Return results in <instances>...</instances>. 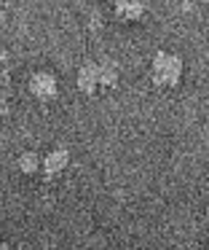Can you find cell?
Returning a JSON list of instances; mask_svg holds the SVG:
<instances>
[{"mask_svg": "<svg viewBox=\"0 0 209 250\" xmlns=\"http://www.w3.org/2000/svg\"><path fill=\"white\" fill-rule=\"evenodd\" d=\"M27 92H30L35 100H40V103L57 100V94H59V78L54 76L51 70H35L30 78H27Z\"/></svg>", "mask_w": 209, "mask_h": 250, "instance_id": "obj_4", "label": "cell"}, {"mask_svg": "<svg viewBox=\"0 0 209 250\" xmlns=\"http://www.w3.org/2000/svg\"><path fill=\"white\" fill-rule=\"evenodd\" d=\"M67 164H70V151H67V148H54V151H48L46 156H43L40 172L48 175V178H54V175L64 172Z\"/></svg>", "mask_w": 209, "mask_h": 250, "instance_id": "obj_5", "label": "cell"}, {"mask_svg": "<svg viewBox=\"0 0 209 250\" xmlns=\"http://www.w3.org/2000/svg\"><path fill=\"white\" fill-rule=\"evenodd\" d=\"M11 110V92H8V83L0 81V119H5Z\"/></svg>", "mask_w": 209, "mask_h": 250, "instance_id": "obj_7", "label": "cell"}, {"mask_svg": "<svg viewBox=\"0 0 209 250\" xmlns=\"http://www.w3.org/2000/svg\"><path fill=\"white\" fill-rule=\"evenodd\" d=\"M113 19H118L121 24H137L142 19H148L150 3L148 0H110Z\"/></svg>", "mask_w": 209, "mask_h": 250, "instance_id": "obj_3", "label": "cell"}, {"mask_svg": "<svg viewBox=\"0 0 209 250\" xmlns=\"http://www.w3.org/2000/svg\"><path fill=\"white\" fill-rule=\"evenodd\" d=\"M115 83H118V65L113 60L83 62L75 73V86L86 97H99V94L115 89Z\"/></svg>", "mask_w": 209, "mask_h": 250, "instance_id": "obj_1", "label": "cell"}, {"mask_svg": "<svg viewBox=\"0 0 209 250\" xmlns=\"http://www.w3.org/2000/svg\"><path fill=\"white\" fill-rule=\"evenodd\" d=\"M40 164H43V159L38 156L35 151H27L19 156V167H21V172H27V175H35L38 169H40Z\"/></svg>", "mask_w": 209, "mask_h": 250, "instance_id": "obj_6", "label": "cell"}, {"mask_svg": "<svg viewBox=\"0 0 209 250\" xmlns=\"http://www.w3.org/2000/svg\"><path fill=\"white\" fill-rule=\"evenodd\" d=\"M0 250H11V248H8V245H5V242H0Z\"/></svg>", "mask_w": 209, "mask_h": 250, "instance_id": "obj_8", "label": "cell"}, {"mask_svg": "<svg viewBox=\"0 0 209 250\" xmlns=\"http://www.w3.org/2000/svg\"><path fill=\"white\" fill-rule=\"evenodd\" d=\"M148 76L158 89H174V86H180L182 76H185V62H182V57L177 51L161 49L150 57Z\"/></svg>", "mask_w": 209, "mask_h": 250, "instance_id": "obj_2", "label": "cell"}, {"mask_svg": "<svg viewBox=\"0 0 209 250\" xmlns=\"http://www.w3.org/2000/svg\"><path fill=\"white\" fill-rule=\"evenodd\" d=\"M204 3H209V0H204Z\"/></svg>", "mask_w": 209, "mask_h": 250, "instance_id": "obj_9", "label": "cell"}]
</instances>
